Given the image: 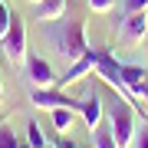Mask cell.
<instances>
[{
  "label": "cell",
  "instance_id": "6da1fadb",
  "mask_svg": "<svg viewBox=\"0 0 148 148\" xmlns=\"http://www.w3.org/2000/svg\"><path fill=\"white\" fill-rule=\"evenodd\" d=\"M53 43H56V53L63 56V59H69V63H76L79 56H86L89 53V40H86V20H69V23H63V30L53 36Z\"/></svg>",
  "mask_w": 148,
  "mask_h": 148
},
{
  "label": "cell",
  "instance_id": "7a4b0ae2",
  "mask_svg": "<svg viewBox=\"0 0 148 148\" xmlns=\"http://www.w3.org/2000/svg\"><path fill=\"white\" fill-rule=\"evenodd\" d=\"M109 125H112V135H115L119 148H132V142H135V112H132V102L128 99L112 102Z\"/></svg>",
  "mask_w": 148,
  "mask_h": 148
},
{
  "label": "cell",
  "instance_id": "3957f363",
  "mask_svg": "<svg viewBox=\"0 0 148 148\" xmlns=\"http://www.w3.org/2000/svg\"><path fill=\"white\" fill-rule=\"evenodd\" d=\"M0 46H3V56L10 59V63H27V27H23V20L13 13L10 20V30H7V36L0 40Z\"/></svg>",
  "mask_w": 148,
  "mask_h": 148
},
{
  "label": "cell",
  "instance_id": "277c9868",
  "mask_svg": "<svg viewBox=\"0 0 148 148\" xmlns=\"http://www.w3.org/2000/svg\"><path fill=\"white\" fill-rule=\"evenodd\" d=\"M119 76H122V82L128 86V92L135 95V102H138V109L145 112V102H148V69L145 66H132V63H122L119 66Z\"/></svg>",
  "mask_w": 148,
  "mask_h": 148
},
{
  "label": "cell",
  "instance_id": "5b68a950",
  "mask_svg": "<svg viewBox=\"0 0 148 148\" xmlns=\"http://www.w3.org/2000/svg\"><path fill=\"white\" fill-rule=\"evenodd\" d=\"M99 59H102V49H89V53H86V56H79L76 63H69V73H63V76H59V79H56V86H63V89H66V86H73V82L86 79L89 73H95V63H99Z\"/></svg>",
  "mask_w": 148,
  "mask_h": 148
},
{
  "label": "cell",
  "instance_id": "8992f818",
  "mask_svg": "<svg viewBox=\"0 0 148 148\" xmlns=\"http://www.w3.org/2000/svg\"><path fill=\"white\" fill-rule=\"evenodd\" d=\"M30 102H33L36 109H49V112H53V109H63V106L76 109V102H79V99H69L63 89L49 86V89H33V92H30ZM76 112H79V109H76Z\"/></svg>",
  "mask_w": 148,
  "mask_h": 148
},
{
  "label": "cell",
  "instance_id": "52a82bcc",
  "mask_svg": "<svg viewBox=\"0 0 148 148\" xmlns=\"http://www.w3.org/2000/svg\"><path fill=\"white\" fill-rule=\"evenodd\" d=\"M27 79L33 89H49V86H56V73L43 56H27Z\"/></svg>",
  "mask_w": 148,
  "mask_h": 148
},
{
  "label": "cell",
  "instance_id": "ba28073f",
  "mask_svg": "<svg viewBox=\"0 0 148 148\" xmlns=\"http://www.w3.org/2000/svg\"><path fill=\"white\" fill-rule=\"evenodd\" d=\"M76 109H79V115L86 119V125H89V132H95V128L106 122V106H102V99L95 92H86L79 102H76Z\"/></svg>",
  "mask_w": 148,
  "mask_h": 148
},
{
  "label": "cell",
  "instance_id": "9c48e42d",
  "mask_svg": "<svg viewBox=\"0 0 148 148\" xmlns=\"http://www.w3.org/2000/svg\"><path fill=\"white\" fill-rule=\"evenodd\" d=\"M148 36V10L142 13H125V23H122V40L125 43H142Z\"/></svg>",
  "mask_w": 148,
  "mask_h": 148
},
{
  "label": "cell",
  "instance_id": "30bf717a",
  "mask_svg": "<svg viewBox=\"0 0 148 148\" xmlns=\"http://www.w3.org/2000/svg\"><path fill=\"white\" fill-rule=\"evenodd\" d=\"M66 13V0H40L36 3V20L40 23H53Z\"/></svg>",
  "mask_w": 148,
  "mask_h": 148
},
{
  "label": "cell",
  "instance_id": "8fae6325",
  "mask_svg": "<svg viewBox=\"0 0 148 148\" xmlns=\"http://www.w3.org/2000/svg\"><path fill=\"white\" fill-rule=\"evenodd\" d=\"M76 115H79V112H76V109H69V106L53 109V128H56V132H69V128L76 125Z\"/></svg>",
  "mask_w": 148,
  "mask_h": 148
},
{
  "label": "cell",
  "instance_id": "7c38bea8",
  "mask_svg": "<svg viewBox=\"0 0 148 148\" xmlns=\"http://www.w3.org/2000/svg\"><path fill=\"white\" fill-rule=\"evenodd\" d=\"M92 145H95V148H119L115 135H112V125H106V122H102V125L92 132Z\"/></svg>",
  "mask_w": 148,
  "mask_h": 148
},
{
  "label": "cell",
  "instance_id": "4fadbf2b",
  "mask_svg": "<svg viewBox=\"0 0 148 148\" xmlns=\"http://www.w3.org/2000/svg\"><path fill=\"white\" fill-rule=\"evenodd\" d=\"M10 20H13V10L7 0H0V40L7 36V30H10Z\"/></svg>",
  "mask_w": 148,
  "mask_h": 148
},
{
  "label": "cell",
  "instance_id": "5bb4252c",
  "mask_svg": "<svg viewBox=\"0 0 148 148\" xmlns=\"http://www.w3.org/2000/svg\"><path fill=\"white\" fill-rule=\"evenodd\" d=\"M27 142H30L33 148H43V145H46V135L40 132V125H36V122H30V125H27Z\"/></svg>",
  "mask_w": 148,
  "mask_h": 148
},
{
  "label": "cell",
  "instance_id": "9a60e30c",
  "mask_svg": "<svg viewBox=\"0 0 148 148\" xmlns=\"http://www.w3.org/2000/svg\"><path fill=\"white\" fill-rule=\"evenodd\" d=\"M0 148H20V142H16V135H13V128H7V125H0Z\"/></svg>",
  "mask_w": 148,
  "mask_h": 148
},
{
  "label": "cell",
  "instance_id": "2e32d148",
  "mask_svg": "<svg viewBox=\"0 0 148 148\" xmlns=\"http://www.w3.org/2000/svg\"><path fill=\"white\" fill-rule=\"evenodd\" d=\"M86 3L92 7V13H109L115 7V0H86Z\"/></svg>",
  "mask_w": 148,
  "mask_h": 148
},
{
  "label": "cell",
  "instance_id": "e0dca14e",
  "mask_svg": "<svg viewBox=\"0 0 148 148\" xmlns=\"http://www.w3.org/2000/svg\"><path fill=\"white\" fill-rule=\"evenodd\" d=\"M148 10V0H125V13H142Z\"/></svg>",
  "mask_w": 148,
  "mask_h": 148
},
{
  "label": "cell",
  "instance_id": "ac0fdd59",
  "mask_svg": "<svg viewBox=\"0 0 148 148\" xmlns=\"http://www.w3.org/2000/svg\"><path fill=\"white\" fill-rule=\"evenodd\" d=\"M132 148H148V128L135 132V142H132Z\"/></svg>",
  "mask_w": 148,
  "mask_h": 148
},
{
  "label": "cell",
  "instance_id": "d6986e66",
  "mask_svg": "<svg viewBox=\"0 0 148 148\" xmlns=\"http://www.w3.org/2000/svg\"><path fill=\"white\" fill-rule=\"evenodd\" d=\"M59 148H79L76 142H59Z\"/></svg>",
  "mask_w": 148,
  "mask_h": 148
},
{
  "label": "cell",
  "instance_id": "ffe728a7",
  "mask_svg": "<svg viewBox=\"0 0 148 148\" xmlns=\"http://www.w3.org/2000/svg\"><path fill=\"white\" fill-rule=\"evenodd\" d=\"M0 102H3V79H0Z\"/></svg>",
  "mask_w": 148,
  "mask_h": 148
},
{
  "label": "cell",
  "instance_id": "44dd1931",
  "mask_svg": "<svg viewBox=\"0 0 148 148\" xmlns=\"http://www.w3.org/2000/svg\"><path fill=\"white\" fill-rule=\"evenodd\" d=\"M43 148H59V145H49V142H46V145H43Z\"/></svg>",
  "mask_w": 148,
  "mask_h": 148
},
{
  "label": "cell",
  "instance_id": "7402d4cb",
  "mask_svg": "<svg viewBox=\"0 0 148 148\" xmlns=\"http://www.w3.org/2000/svg\"><path fill=\"white\" fill-rule=\"evenodd\" d=\"M3 122H7V119H3V115H0V125H3Z\"/></svg>",
  "mask_w": 148,
  "mask_h": 148
},
{
  "label": "cell",
  "instance_id": "603a6c76",
  "mask_svg": "<svg viewBox=\"0 0 148 148\" xmlns=\"http://www.w3.org/2000/svg\"><path fill=\"white\" fill-rule=\"evenodd\" d=\"M30 3H40V0H30Z\"/></svg>",
  "mask_w": 148,
  "mask_h": 148
}]
</instances>
